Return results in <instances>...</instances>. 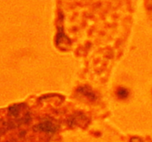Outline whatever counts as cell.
<instances>
[{
  "label": "cell",
  "mask_w": 152,
  "mask_h": 142,
  "mask_svg": "<svg viewBox=\"0 0 152 142\" xmlns=\"http://www.w3.org/2000/svg\"><path fill=\"white\" fill-rule=\"evenodd\" d=\"M34 129L37 131L44 132L48 133H53L56 132V127L54 124H53L50 121H45L41 124H37L34 127Z\"/></svg>",
  "instance_id": "cell-1"
},
{
  "label": "cell",
  "mask_w": 152,
  "mask_h": 142,
  "mask_svg": "<svg viewBox=\"0 0 152 142\" xmlns=\"http://www.w3.org/2000/svg\"><path fill=\"white\" fill-rule=\"evenodd\" d=\"M79 93L80 94H82L83 96H84L85 97L87 98L88 99L91 101H94L96 99V95L92 91L91 89H89L88 87H80L78 90Z\"/></svg>",
  "instance_id": "cell-2"
},
{
  "label": "cell",
  "mask_w": 152,
  "mask_h": 142,
  "mask_svg": "<svg viewBox=\"0 0 152 142\" xmlns=\"http://www.w3.org/2000/svg\"><path fill=\"white\" fill-rule=\"evenodd\" d=\"M117 96L119 99H125L126 98L129 97V92L127 89L124 88V87H120L117 90Z\"/></svg>",
  "instance_id": "cell-3"
}]
</instances>
